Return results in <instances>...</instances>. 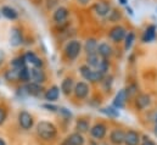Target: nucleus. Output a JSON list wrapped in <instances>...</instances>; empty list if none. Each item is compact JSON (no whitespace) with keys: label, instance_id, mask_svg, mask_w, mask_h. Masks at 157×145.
I'll return each mask as SVG.
<instances>
[{"label":"nucleus","instance_id":"obj_19","mask_svg":"<svg viewBox=\"0 0 157 145\" xmlns=\"http://www.w3.org/2000/svg\"><path fill=\"white\" fill-rule=\"evenodd\" d=\"M98 48H99V41L95 39V38H88L83 45V49L88 55H94V54H98Z\"/></svg>","mask_w":157,"mask_h":145},{"label":"nucleus","instance_id":"obj_3","mask_svg":"<svg viewBox=\"0 0 157 145\" xmlns=\"http://www.w3.org/2000/svg\"><path fill=\"white\" fill-rule=\"evenodd\" d=\"M82 49H83L82 43H80L79 40L72 39V40H70V41L66 44V46H65V55H66V57H67L68 60L73 61V60H76L79 55H80Z\"/></svg>","mask_w":157,"mask_h":145},{"label":"nucleus","instance_id":"obj_8","mask_svg":"<svg viewBox=\"0 0 157 145\" xmlns=\"http://www.w3.org/2000/svg\"><path fill=\"white\" fill-rule=\"evenodd\" d=\"M73 93H75V95H76L77 99L84 100V99L88 98V95H89V93H90V87H89V84H88L86 82L80 80V82H77V83H76Z\"/></svg>","mask_w":157,"mask_h":145},{"label":"nucleus","instance_id":"obj_29","mask_svg":"<svg viewBox=\"0 0 157 145\" xmlns=\"http://www.w3.org/2000/svg\"><path fill=\"white\" fill-rule=\"evenodd\" d=\"M106 18L109 20V22L118 25V21L122 18V14H121V11L117 10V9H112V10L110 11V14L107 15V17H106Z\"/></svg>","mask_w":157,"mask_h":145},{"label":"nucleus","instance_id":"obj_26","mask_svg":"<svg viewBox=\"0 0 157 145\" xmlns=\"http://www.w3.org/2000/svg\"><path fill=\"white\" fill-rule=\"evenodd\" d=\"M90 122L86 118H79L78 121L76 122V132H78L80 134L86 133L90 131Z\"/></svg>","mask_w":157,"mask_h":145},{"label":"nucleus","instance_id":"obj_42","mask_svg":"<svg viewBox=\"0 0 157 145\" xmlns=\"http://www.w3.org/2000/svg\"><path fill=\"white\" fill-rule=\"evenodd\" d=\"M0 145H6V142L2 138H0Z\"/></svg>","mask_w":157,"mask_h":145},{"label":"nucleus","instance_id":"obj_4","mask_svg":"<svg viewBox=\"0 0 157 145\" xmlns=\"http://www.w3.org/2000/svg\"><path fill=\"white\" fill-rule=\"evenodd\" d=\"M127 33H128V31L125 29V27L118 23V25H115L113 27L110 28V31H109V38L113 43H122V41H124Z\"/></svg>","mask_w":157,"mask_h":145},{"label":"nucleus","instance_id":"obj_10","mask_svg":"<svg viewBox=\"0 0 157 145\" xmlns=\"http://www.w3.org/2000/svg\"><path fill=\"white\" fill-rule=\"evenodd\" d=\"M25 92L27 95H31V96H34V98H39L41 95H44V88L41 87V84L38 83H34V82H28L26 83L25 85Z\"/></svg>","mask_w":157,"mask_h":145},{"label":"nucleus","instance_id":"obj_22","mask_svg":"<svg viewBox=\"0 0 157 145\" xmlns=\"http://www.w3.org/2000/svg\"><path fill=\"white\" fill-rule=\"evenodd\" d=\"M22 43H23V37L21 29L18 27H13L10 33V44L12 46H20Z\"/></svg>","mask_w":157,"mask_h":145},{"label":"nucleus","instance_id":"obj_15","mask_svg":"<svg viewBox=\"0 0 157 145\" xmlns=\"http://www.w3.org/2000/svg\"><path fill=\"white\" fill-rule=\"evenodd\" d=\"M98 55H99V56H101L102 59L110 60V57L113 55V48H112V46H111V44H109L107 41L99 43Z\"/></svg>","mask_w":157,"mask_h":145},{"label":"nucleus","instance_id":"obj_40","mask_svg":"<svg viewBox=\"0 0 157 145\" xmlns=\"http://www.w3.org/2000/svg\"><path fill=\"white\" fill-rule=\"evenodd\" d=\"M4 57H5V55H4L2 50H0V65L2 64V61H4Z\"/></svg>","mask_w":157,"mask_h":145},{"label":"nucleus","instance_id":"obj_14","mask_svg":"<svg viewBox=\"0 0 157 145\" xmlns=\"http://www.w3.org/2000/svg\"><path fill=\"white\" fill-rule=\"evenodd\" d=\"M124 138H125V132L121 128H115L110 132L109 140L112 145H123L124 144Z\"/></svg>","mask_w":157,"mask_h":145},{"label":"nucleus","instance_id":"obj_21","mask_svg":"<svg viewBox=\"0 0 157 145\" xmlns=\"http://www.w3.org/2000/svg\"><path fill=\"white\" fill-rule=\"evenodd\" d=\"M60 92H61V89H60L57 85H51L49 89L45 90V93H44V99H45L48 103H54V101H56V100L59 99Z\"/></svg>","mask_w":157,"mask_h":145},{"label":"nucleus","instance_id":"obj_28","mask_svg":"<svg viewBox=\"0 0 157 145\" xmlns=\"http://www.w3.org/2000/svg\"><path fill=\"white\" fill-rule=\"evenodd\" d=\"M134 41H135V33L132 32V31H129V32L127 33V36H125L124 41H123V43H124V50H125V51H129V50L132 49Z\"/></svg>","mask_w":157,"mask_h":145},{"label":"nucleus","instance_id":"obj_24","mask_svg":"<svg viewBox=\"0 0 157 145\" xmlns=\"http://www.w3.org/2000/svg\"><path fill=\"white\" fill-rule=\"evenodd\" d=\"M157 36V28L154 26V25H150L145 28L144 33H143V37H141V40L144 43H151L156 39Z\"/></svg>","mask_w":157,"mask_h":145},{"label":"nucleus","instance_id":"obj_1","mask_svg":"<svg viewBox=\"0 0 157 145\" xmlns=\"http://www.w3.org/2000/svg\"><path fill=\"white\" fill-rule=\"evenodd\" d=\"M37 134L44 142H52L57 137V128L49 121H40L37 124Z\"/></svg>","mask_w":157,"mask_h":145},{"label":"nucleus","instance_id":"obj_16","mask_svg":"<svg viewBox=\"0 0 157 145\" xmlns=\"http://www.w3.org/2000/svg\"><path fill=\"white\" fill-rule=\"evenodd\" d=\"M75 85H76V83H75V79L72 77L63 78V80L61 82V87H60L61 93L63 95H66V96L71 95L73 93V90H75Z\"/></svg>","mask_w":157,"mask_h":145},{"label":"nucleus","instance_id":"obj_31","mask_svg":"<svg viewBox=\"0 0 157 145\" xmlns=\"http://www.w3.org/2000/svg\"><path fill=\"white\" fill-rule=\"evenodd\" d=\"M5 78H6V80H9V82H16V80H18V71L15 70V69L7 70V71L5 72Z\"/></svg>","mask_w":157,"mask_h":145},{"label":"nucleus","instance_id":"obj_30","mask_svg":"<svg viewBox=\"0 0 157 145\" xmlns=\"http://www.w3.org/2000/svg\"><path fill=\"white\" fill-rule=\"evenodd\" d=\"M18 80L25 82V83L31 82V70L28 67H25L18 71Z\"/></svg>","mask_w":157,"mask_h":145},{"label":"nucleus","instance_id":"obj_38","mask_svg":"<svg viewBox=\"0 0 157 145\" xmlns=\"http://www.w3.org/2000/svg\"><path fill=\"white\" fill-rule=\"evenodd\" d=\"M59 111H60L62 115H65L66 117H68V118H70V117H72V113H71V111H68V110L65 109V108H60V109H59Z\"/></svg>","mask_w":157,"mask_h":145},{"label":"nucleus","instance_id":"obj_44","mask_svg":"<svg viewBox=\"0 0 157 145\" xmlns=\"http://www.w3.org/2000/svg\"><path fill=\"white\" fill-rule=\"evenodd\" d=\"M155 123H157V113H156V117H155Z\"/></svg>","mask_w":157,"mask_h":145},{"label":"nucleus","instance_id":"obj_13","mask_svg":"<svg viewBox=\"0 0 157 145\" xmlns=\"http://www.w3.org/2000/svg\"><path fill=\"white\" fill-rule=\"evenodd\" d=\"M141 134L135 129H128L125 132L124 145H140L141 143Z\"/></svg>","mask_w":157,"mask_h":145},{"label":"nucleus","instance_id":"obj_2","mask_svg":"<svg viewBox=\"0 0 157 145\" xmlns=\"http://www.w3.org/2000/svg\"><path fill=\"white\" fill-rule=\"evenodd\" d=\"M79 72L82 74V77L90 82V83H99V82H102V79L105 78L106 74L101 73L100 71H96V70H93L90 66H88L86 64L85 65H82L79 67Z\"/></svg>","mask_w":157,"mask_h":145},{"label":"nucleus","instance_id":"obj_27","mask_svg":"<svg viewBox=\"0 0 157 145\" xmlns=\"http://www.w3.org/2000/svg\"><path fill=\"white\" fill-rule=\"evenodd\" d=\"M27 67V62H26V59H25V55H21V56H17L15 57L12 61H11V69H15L17 71L22 70Z\"/></svg>","mask_w":157,"mask_h":145},{"label":"nucleus","instance_id":"obj_33","mask_svg":"<svg viewBox=\"0 0 157 145\" xmlns=\"http://www.w3.org/2000/svg\"><path fill=\"white\" fill-rule=\"evenodd\" d=\"M127 93H128V96H133V95H136L138 94V85L136 84H130L125 88Z\"/></svg>","mask_w":157,"mask_h":145},{"label":"nucleus","instance_id":"obj_37","mask_svg":"<svg viewBox=\"0 0 157 145\" xmlns=\"http://www.w3.org/2000/svg\"><path fill=\"white\" fill-rule=\"evenodd\" d=\"M57 2H59V0H46V7L49 10H51L57 5Z\"/></svg>","mask_w":157,"mask_h":145},{"label":"nucleus","instance_id":"obj_9","mask_svg":"<svg viewBox=\"0 0 157 145\" xmlns=\"http://www.w3.org/2000/svg\"><path fill=\"white\" fill-rule=\"evenodd\" d=\"M151 104H152V99L146 93H141V94L136 95V98H135V108L139 111L149 109L151 106Z\"/></svg>","mask_w":157,"mask_h":145},{"label":"nucleus","instance_id":"obj_39","mask_svg":"<svg viewBox=\"0 0 157 145\" xmlns=\"http://www.w3.org/2000/svg\"><path fill=\"white\" fill-rule=\"evenodd\" d=\"M80 5H86V4H89L90 2V0H77Z\"/></svg>","mask_w":157,"mask_h":145},{"label":"nucleus","instance_id":"obj_36","mask_svg":"<svg viewBox=\"0 0 157 145\" xmlns=\"http://www.w3.org/2000/svg\"><path fill=\"white\" fill-rule=\"evenodd\" d=\"M43 108L46 109L48 111H51V112H56V111H59V109H60V108H57L55 105H51V104H44Z\"/></svg>","mask_w":157,"mask_h":145},{"label":"nucleus","instance_id":"obj_41","mask_svg":"<svg viewBox=\"0 0 157 145\" xmlns=\"http://www.w3.org/2000/svg\"><path fill=\"white\" fill-rule=\"evenodd\" d=\"M154 134L157 138V123H155V126H154Z\"/></svg>","mask_w":157,"mask_h":145},{"label":"nucleus","instance_id":"obj_23","mask_svg":"<svg viewBox=\"0 0 157 145\" xmlns=\"http://www.w3.org/2000/svg\"><path fill=\"white\" fill-rule=\"evenodd\" d=\"M102 61H104V59L101 56H99L98 54L88 55L86 56V65L90 66L93 70H96V71H100L101 65H102Z\"/></svg>","mask_w":157,"mask_h":145},{"label":"nucleus","instance_id":"obj_43","mask_svg":"<svg viewBox=\"0 0 157 145\" xmlns=\"http://www.w3.org/2000/svg\"><path fill=\"white\" fill-rule=\"evenodd\" d=\"M122 5H127V0H119Z\"/></svg>","mask_w":157,"mask_h":145},{"label":"nucleus","instance_id":"obj_32","mask_svg":"<svg viewBox=\"0 0 157 145\" xmlns=\"http://www.w3.org/2000/svg\"><path fill=\"white\" fill-rule=\"evenodd\" d=\"M101 112L102 113H105L106 116H109V117H112V118H116L119 116V112H118V110L116 108H113V106H109V108H105V109H101Z\"/></svg>","mask_w":157,"mask_h":145},{"label":"nucleus","instance_id":"obj_5","mask_svg":"<svg viewBox=\"0 0 157 145\" xmlns=\"http://www.w3.org/2000/svg\"><path fill=\"white\" fill-rule=\"evenodd\" d=\"M89 132L91 138H94L95 140H102L107 135V126L102 122H98L90 128Z\"/></svg>","mask_w":157,"mask_h":145},{"label":"nucleus","instance_id":"obj_12","mask_svg":"<svg viewBox=\"0 0 157 145\" xmlns=\"http://www.w3.org/2000/svg\"><path fill=\"white\" fill-rule=\"evenodd\" d=\"M68 16H70V11L65 6H57L55 9V11L52 12V20L56 23H59V25L66 22L67 18H68Z\"/></svg>","mask_w":157,"mask_h":145},{"label":"nucleus","instance_id":"obj_6","mask_svg":"<svg viewBox=\"0 0 157 145\" xmlns=\"http://www.w3.org/2000/svg\"><path fill=\"white\" fill-rule=\"evenodd\" d=\"M17 120H18V124H20V127H21L22 129H25V131H29V129H32V127H33V124H34L33 116H32L28 111H25V110L21 111V112L18 113Z\"/></svg>","mask_w":157,"mask_h":145},{"label":"nucleus","instance_id":"obj_7","mask_svg":"<svg viewBox=\"0 0 157 145\" xmlns=\"http://www.w3.org/2000/svg\"><path fill=\"white\" fill-rule=\"evenodd\" d=\"M93 10H94V12L99 17H107V15L110 14V11L112 10V6H111V4L109 1L100 0V1H96L93 5Z\"/></svg>","mask_w":157,"mask_h":145},{"label":"nucleus","instance_id":"obj_20","mask_svg":"<svg viewBox=\"0 0 157 145\" xmlns=\"http://www.w3.org/2000/svg\"><path fill=\"white\" fill-rule=\"evenodd\" d=\"M31 80L38 84H43L46 80V73L43 69L32 67L31 69Z\"/></svg>","mask_w":157,"mask_h":145},{"label":"nucleus","instance_id":"obj_34","mask_svg":"<svg viewBox=\"0 0 157 145\" xmlns=\"http://www.w3.org/2000/svg\"><path fill=\"white\" fill-rule=\"evenodd\" d=\"M6 118H7V110L5 109V106H0V126L5 123Z\"/></svg>","mask_w":157,"mask_h":145},{"label":"nucleus","instance_id":"obj_18","mask_svg":"<svg viewBox=\"0 0 157 145\" xmlns=\"http://www.w3.org/2000/svg\"><path fill=\"white\" fill-rule=\"evenodd\" d=\"M85 144V139L83 137V134H80L78 132H75L72 134H70L61 145H84Z\"/></svg>","mask_w":157,"mask_h":145},{"label":"nucleus","instance_id":"obj_25","mask_svg":"<svg viewBox=\"0 0 157 145\" xmlns=\"http://www.w3.org/2000/svg\"><path fill=\"white\" fill-rule=\"evenodd\" d=\"M0 12H1V15H2L5 18L11 20V21H15V20H17V18H18V12H17V10H16V9H13L12 6L4 5V6L1 7Z\"/></svg>","mask_w":157,"mask_h":145},{"label":"nucleus","instance_id":"obj_11","mask_svg":"<svg viewBox=\"0 0 157 145\" xmlns=\"http://www.w3.org/2000/svg\"><path fill=\"white\" fill-rule=\"evenodd\" d=\"M128 99H129V96H128L127 90H125V89H121V90H118L117 94H116L115 98H113L112 106L116 108L117 110L124 109V108H125V104H127V101H128Z\"/></svg>","mask_w":157,"mask_h":145},{"label":"nucleus","instance_id":"obj_35","mask_svg":"<svg viewBox=\"0 0 157 145\" xmlns=\"http://www.w3.org/2000/svg\"><path fill=\"white\" fill-rule=\"evenodd\" d=\"M140 145H157L152 139H150L149 137H146V135H144L143 138H141V143Z\"/></svg>","mask_w":157,"mask_h":145},{"label":"nucleus","instance_id":"obj_17","mask_svg":"<svg viewBox=\"0 0 157 145\" xmlns=\"http://www.w3.org/2000/svg\"><path fill=\"white\" fill-rule=\"evenodd\" d=\"M25 59H26V62H27V64H31V65H32V67L43 69L44 61H43V59H40L34 51H27V53L25 54Z\"/></svg>","mask_w":157,"mask_h":145}]
</instances>
